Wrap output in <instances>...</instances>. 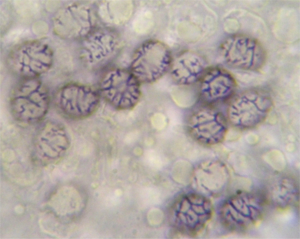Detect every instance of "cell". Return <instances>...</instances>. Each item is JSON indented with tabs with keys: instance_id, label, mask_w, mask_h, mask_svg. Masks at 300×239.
Returning a JSON list of instances; mask_svg holds the SVG:
<instances>
[{
	"instance_id": "4",
	"label": "cell",
	"mask_w": 300,
	"mask_h": 239,
	"mask_svg": "<svg viewBox=\"0 0 300 239\" xmlns=\"http://www.w3.org/2000/svg\"><path fill=\"white\" fill-rule=\"evenodd\" d=\"M173 60L170 50L164 43L150 41L137 51L129 71L140 82L151 83L171 69Z\"/></svg>"
},
{
	"instance_id": "8",
	"label": "cell",
	"mask_w": 300,
	"mask_h": 239,
	"mask_svg": "<svg viewBox=\"0 0 300 239\" xmlns=\"http://www.w3.org/2000/svg\"><path fill=\"white\" fill-rule=\"evenodd\" d=\"M199 83L200 102L204 105L215 107L229 103L236 95L237 84L233 74L219 66H209Z\"/></svg>"
},
{
	"instance_id": "3",
	"label": "cell",
	"mask_w": 300,
	"mask_h": 239,
	"mask_svg": "<svg viewBox=\"0 0 300 239\" xmlns=\"http://www.w3.org/2000/svg\"><path fill=\"white\" fill-rule=\"evenodd\" d=\"M140 83L129 70L112 69L106 73L102 77L100 92L105 100L116 109H131L139 100Z\"/></svg>"
},
{
	"instance_id": "12",
	"label": "cell",
	"mask_w": 300,
	"mask_h": 239,
	"mask_svg": "<svg viewBox=\"0 0 300 239\" xmlns=\"http://www.w3.org/2000/svg\"><path fill=\"white\" fill-rule=\"evenodd\" d=\"M197 180L204 184L223 183L227 180L228 171L225 164L218 161L204 162L199 165L194 171Z\"/></svg>"
},
{
	"instance_id": "15",
	"label": "cell",
	"mask_w": 300,
	"mask_h": 239,
	"mask_svg": "<svg viewBox=\"0 0 300 239\" xmlns=\"http://www.w3.org/2000/svg\"><path fill=\"white\" fill-rule=\"evenodd\" d=\"M137 136V135L136 133H130L129 135V137H128V138H129L128 140L129 142L131 143L134 141L136 138Z\"/></svg>"
},
{
	"instance_id": "5",
	"label": "cell",
	"mask_w": 300,
	"mask_h": 239,
	"mask_svg": "<svg viewBox=\"0 0 300 239\" xmlns=\"http://www.w3.org/2000/svg\"><path fill=\"white\" fill-rule=\"evenodd\" d=\"M203 105L188 117V132L201 144L210 146L221 143L228 132L227 117L215 107Z\"/></svg>"
},
{
	"instance_id": "14",
	"label": "cell",
	"mask_w": 300,
	"mask_h": 239,
	"mask_svg": "<svg viewBox=\"0 0 300 239\" xmlns=\"http://www.w3.org/2000/svg\"><path fill=\"white\" fill-rule=\"evenodd\" d=\"M153 124L154 127L156 129L161 130L163 129L165 125V122L164 119H155L153 121Z\"/></svg>"
},
{
	"instance_id": "2",
	"label": "cell",
	"mask_w": 300,
	"mask_h": 239,
	"mask_svg": "<svg viewBox=\"0 0 300 239\" xmlns=\"http://www.w3.org/2000/svg\"><path fill=\"white\" fill-rule=\"evenodd\" d=\"M227 118L234 127H253L265 118L272 106V101L266 92L251 89L235 95L228 103Z\"/></svg>"
},
{
	"instance_id": "6",
	"label": "cell",
	"mask_w": 300,
	"mask_h": 239,
	"mask_svg": "<svg viewBox=\"0 0 300 239\" xmlns=\"http://www.w3.org/2000/svg\"><path fill=\"white\" fill-rule=\"evenodd\" d=\"M57 100V106L63 114L72 119L80 120L90 117L97 110L100 95L90 86L70 83L60 89Z\"/></svg>"
},
{
	"instance_id": "7",
	"label": "cell",
	"mask_w": 300,
	"mask_h": 239,
	"mask_svg": "<svg viewBox=\"0 0 300 239\" xmlns=\"http://www.w3.org/2000/svg\"><path fill=\"white\" fill-rule=\"evenodd\" d=\"M224 57L230 66L238 69L254 70L260 69L265 62L267 54L257 40L238 34L226 40L222 45Z\"/></svg>"
},
{
	"instance_id": "10",
	"label": "cell",
	"mask_w": 300,
	"mask_h": 239,
	"mask_svg": "<svg viewBox=\"0 0 300 239\" xmlns=\"http://www.w3.org/2000/svg\"><path fill=\"white\" fill-rule=\"evenodd\" d=\"M180 213L182 228L189 234H195L204 227L211 217V203L203 196L190 194L181 201Z\"/></svg>"
},
{
	"instance_id": "13",
	"label": "cell",
	"mask_w": 300,
	"mask_h": 239,
	"mask_svg": "<svg viewBox=\"0 0 300 239\" xmlns=\"http://www.w3.org/2000/svg\"><path fill=\"white\" fill-rule=\"evenodd\" d=\"M145 157L148 163L151 166L158 168L161 166V159L154 151L152 150L147 151L145 152Z\"/></svg>"
},
{
	"instance_id": "9",
	"label": "cell",
	"mask_w": 300,
	"mask_h": 239,
	"mask_svg": "<svg viewBox=\"0 0 300 239\" xmlns=\"http://www.w3.org/2000/svg\"><path fill=\"white\" fill-rule=\"evenodd\" d=\"M69 144L63 127L55 122H47L40 129L35 138V156L43 164L55 163L63 156Z\"/></svg>"
},
{
	"instance_id": "11",
	"label": "cell",
	"mask_w": 300,
	"mask_h": 239,
	"mask_svg": "<svg viewBox=\"0 0 300 239\" xmlns=\"http://www.w3.org/2000/svg\"><path fill=\"white\" fill-rule=\"evenodd\" d=\"M209 66L201 58L187 52L173 62L171 74L178 85L195 84L199 82Z\"/></svg>"
},
{
	"instance_id": "1",
	"label": "cell",
	"mask_w": 300,
	"mask_h": 239,
	"mask_svg": "<svg viewBox=\"0 0 300 239\" xmlns=\"http://www.w3.org/2000/svg\"><path fill=\"white\" fill-rule=\"evenodd\" d=\"M49 99L47 89L37 78L22 79L12 94V114L16 120L23 122H38L47 112Z\"/></svg>"
}]
</instances>
